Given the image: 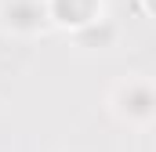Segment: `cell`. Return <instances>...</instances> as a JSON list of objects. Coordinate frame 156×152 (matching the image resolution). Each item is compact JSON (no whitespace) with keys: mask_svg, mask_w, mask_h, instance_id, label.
Returning <instances> with one entry per match:
<instances>
[{"mask_svg":"<svg viewBox=\"0 0 156 152\" xmlns=\"http://www.w3.org/2000/svg\"><path fill=\"white\" fill-rule=\"evenodd\" d=\"M4 11H15V18H7V26H15V29H37V26H44V11H40L37 0H7Z\"/></svg>","mask_w":156,"mask_h":152,"instance_id":"cell-1","label":"cell"}]
</instances>
